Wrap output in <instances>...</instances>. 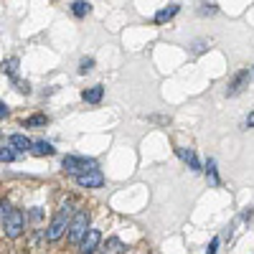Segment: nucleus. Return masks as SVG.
Instances as JSON below:
<instances>
[{
  "instance_id": "1",
  "label": "nucleus",
  "mask_w": 254,
  "mask_h": 254,
  "mask_svg": "<svg viewBox=\"0 0 254 254\" xmlns=\"http://www.w3.org/2000/svg\"><path fill=\"white\" fill-rule=\"evenodd\" d=\"M23 226H26L23 211L13 208L8 201H0V229L5 231V237L8 239H18L20 234H23Z\"/></svg>"
},
{
  "instance_id": "2",
  "label": "nucleus",
  "mask_w": 254,
  "mask_h": 254,
  "mask_svg": "<svg viewBox=\"0 0 254 254\" xmlns=\"http://www.w3.org/2000/svg\"><path fill=\"white\" fill-rule=\"evenodd\" d=\"M71 216H74L71 206H69V203H64V206L56 211V216L51 219V224L46 226V239H49V242H59V239H61V237L69 231Z\"/></svg>"
},
{
  "instance_id": "3",
  "label": "nucleus",
  "mask_w": 254,
  "mask_h": 254,
  "mask_svg": "<svg viewBox=\"0 0 254 254\" xmlns=\"http://www.w3.org/2000/svg\"><path fill=\"white\" fill-rule=\"evenodd\" d=\"M61 168L76 178V176H81V173L97 171V160H94V158H84V155H64Z\"/></svg>"
},
{
  "instance_id": "4",
  "label": "nucleus",
  "mask_w": 254,
  "mask_h": 254,
  "mask_svg": "<svg viewBox=\"0 0 254 254\" xmlns=\"http://www.w3.org/2000/svg\"><path fill=\"white\" fill-rule=\"evenodd\" d=\"M89 231V214L87 211H76V214L71 216V224H69V231H66V237H69V242H74V244H79L81 239H84V234Z\"/></svg>"
},
{
  "instance_id": "5",
  "label": "nucleus",
  "mask_w": 254,
  "mask_h": 254,
  "mask_svg": "<svg viewBox=\"0 0 254 254\" xmlns=\"http://www.w3.org/2000/svg\"><path fill=\"white\" fill-rule=\"evenodd\" d=\"M249 81H252V71H247V69L237 71V74H234V79L229 81L226 94H229V97H239V94H242V92L249 87Z\"/></svg>"
},
{
  "instance_id": "6",
  "label": "nucleus",
  "mask_w": 254,
  "mask_h": 254,
  "mask_svg": "<svg viewBox=\"0 0 254 254\" xmlns=\"http://www.w3.org/2000/svg\"><path fill=\"white\" fill-rule=\"evenodd\" d=\"M102 244V231L99 229H89L87 234H84V239L79 242V252L81 254H94Z\"/></svg>"
},
{
  "instance_id": "7",
  "label": "nucleus",
  "mask_w": 254,
  "mask_h": 254,
  "mask_svg": "<svg viewBox=\"0 0 254 254\" xmlns=\"http://www.w3.org/2000/svg\"><path fill=\"white\" fill-rule=\"evenodd\" d=\"M74 181H76L81 188H102V186H104V176H102L99 168H97V171H89V173L76 176Z\"/></svg>"
},
{
  "instance_id": "8",
  "label": "nucleus",
  "mask_w": 254,
  "mask_h": 254,
  "mask_svg": "<svg viewBox=\"0 0 254 254\" xmlns=\"http://www.w3.org/2000/svg\"><path fill=\"white\" fill-rule=\"evenodd\" d=\"M31 145H33V140H28L26 135H20V132H15V135L8 137V147H10L13 153H28Z\"/></svg>"
},
{
  "instance_id": "9",
  "label": "nucleus",
  "mask_w": 254,
  "mask_h": 254,
  "mask_svg": "<svg viewBox=\"0 0 254 254\" xmlns=\"http://www.w3.org/2000/svg\"><path fill=\"white\" fill-rule=\"evenodd\" d=\"M176 153H178V158L190 168V171H201V163H198V158H196V153L190 150V147H176Z\"/></svg>"
},
{
  "instance_id": "10",
  "label": "nucleus",
  "mask_w": 254,
  "mask_h": 254,
  "mask_svg": "<svg viewBox=\"0 0 254 254\" xmlns=\"http://www.w3.org/2000/svg\"><path fill=\"white\" fill-rule=\"evenodd\" d=\"M31 153H33V155H38V158H44V155H54V153H56V147H54L49 140H33Z\"/></svg>"
},
{
  "instance_id": "11",
  "label": "nucleus",
  "mask_w": 254,
  "mask_h": 254,
  "mask_svg": "<svg viewBox=\"0 0 254 254\" xmlns=\"http://www.w3.org/2000/svg\"><path fill=\"white\" fill-rule=\"evenodd\" d=\"M181 10V5L178 3H171V5H168V8H160L158 13H155V23L158 26H163V23H168V20H171L176 13Z\"/></svg>"
},
{
  "instance_id": "12",
  "label": "nucleus",
  "mask_w": 254,
  "mask_h": 254,
  "mask_svg": "<svg viewBox=\"0 0 254 254\" xmlns=\"http://www.w3.org/2000/svg\"><path fill=\"white\" fill-rule=\"evenodd\" d=\"M102 97H104V87H99V84H97V87H92V89H84L81 92V99L87 102V104H99Z\"/></svg>"
},
{
  "instance_id": "13",
  "label": "nucleus",
  "mask_w": 254,
  "mask_h": 254,
  "mask_svg": "<svg viewBox=\"0 0 254 254\" xmlns=\"http://www.w3.org/2000/svg\"><path fill=\"white\" fill-rule=\"evenodd\" d=\"M206 178L211 186H221V178H219V168H216V160L208 158L206 160Z\"/></svg>"
},
{
  "instance_id": "14",
  "label": "nucleus",
  "mask_w": 254,
  "mask_h": 254,
  "mask_svg": "<svg viewBox=\"0 0 254 254\" xmlns=\"http://www.w3.org/2000/svg\"><path fill=\"white\" fill-rule=\"evenodd\" d=\"M46 125H49V117H46V115H41V112H38V115H31V117L23 120V127H46Z\"/></svg>"
},
{
  "instance_id": "15",
  "label": "nucleus",
  "mask_w": 254,
  "mask_h": 254,
  "mask_svg": "<svg viewBox=\"0 0 254 254\" xmlns=\"http://www.w3.org/2000/svg\"><path fill=\"white\" fill-rule=\"evenodd\" d=\"M18 64H20V59H18V56H10V59H5V61H3V74H8V76H13V79H15Z\"/></svg>"
},
{
  "instance_id": "16",
  "label": "nucleus",
  "mask_w": 254,
  "mask_h": 254,
  "mask_svg": "<svg viewBox=\"0 0 254 254\" xmlns=\"http://www.w3.org/2000/svg\"><path fill=\"white\" fill-rule=\"evenodd\" d=\"M89 10H92V5H89V3H84V0H74V3H71V13H74L76 18H84Z\"/></svg>"
},
{
  "instance_id": "17",
  "label": "nucleus",
  "mask_w": 254,
  "mask_h": 254,
  "mask_svg": "<svg viewBox=\"0 0 254 254\" xmlns=\"http://www.w3.org/2000/svg\"><path fill=\"white\" fill-rule=\"evenodd\" d=\"M125 249V244H122V239H117V237H112V239H107V247H104V254H120Z\"/></svg>"
},
{
  "instance_id": "18",
  "label": "nucleus",
  "mask_w": 254,
  "mask_h": 254,
  "mask_svg": "<svg viewBox=\"0 0 254 254\" xmlns=\"http://www.w3.org/2000/svg\"><path fill=\"white\" fill-rule=\"evenodd\" d=\"M94 69V59L92 56H84L81 61H79V74H87V71H92Z\"/></svg>"
},
{
  "instance_id": "19",
  "label": "nucleus",
  "mask_w": 254,
  "mask_h": 254,
  "mask_svg": "<svg viewBox=\"0 0 254 254\" xmlns=\"http://www.w3.org/2000/svg\"><path fill=\"white\" fill-rule=\"evenodd\" d=\"M15 158H18V153H13L10 147H0V160L3 163H13Z\"/></svg>"
},
{
  "instance_id": "20",
  "label": "nucleus",
  "mask_w": 254,
  "mask_h": 254,
  "mask_svg": "<svg viewBox=\"0 0 254 254\" xmlns=\"http://www.w3.org/2000/svg\"><path fill=\"white\" fill-rule=\"evenodd\" d=\"M216 10H219V5H216V3H201V8H198V13H201V15H214Z\"/></svg>"
},
{
  "instance_id": "21",
  "label": "nucleus",
  "mask_w": 254,
  "mask_h": 254,
  "mask_svg": "<svg viewBox=\"0 0 254 254\" xmlns=\"http://www.w3.org/2000/svg\"><path fill=\"white\" fill-rule=\"evenodd\" d=\"M13 81H15V89H18V92H23V94L31 92V84H28V81H20V79H13Z\"/></svg>"
},
{
  "instance_id": "22",
  "label": "nucleus",
  "mask_w": 254,
  "mask_h": 254,
  "mask_svg": "<svg viewBox=\"0 0 254 254\" xmlns=\"http://www.w3.org/2000/svg\"><path fill=\"white\" fill-rule=\"evenodd\" d=\"M219 242H221L219 237H214V239H211V242H208V247H206V254H216V249H219Z\"/></svg>"
},
{
  "instance_id": "23",
  "label": "nucleus",
  "mask_w": 254,
  "mask_h": 254,
  "mask_svg": "<svg viewBox=\"0 0 254 254\" xmlns=\"http://www.w3.org/2000/svg\"><path fill=\"white\" fill-rule=\"evenodd\" d=\"M242 127H244V130H252V127H254V110L247 115V120L242 122Z\"/></svg>"
},
{
  "instance_id": "24",
  "label": "nucleus",
  "mask_w": 254,
  "mask_h": 254,
  "mask_svg": "<svg viewBox=\"0 0 254 254\" xmlns=\"http://www.w3.org/2000/svg\"><path fill=\"white\" fill-rule=\"evenodd\" d=\"M8 117V107H5V102L0 99V120H5Z\"/></svg>"
},
{
  "instance_id": "25",
  "label": "nucleus",
  "mask_w": 254,
  "mask_h": 254,
  "mask_svg": "<svg viewBox=\"0 0 254 254\" xmlns=\"http://www.w3.org/2000/svg\"><path fill=\"white\" fill-rule=\"evenodd\" d=\"M252 74H254V69H252Z\"/></svg>"
},
{
  "instance_id": "26",
  "label": "nucleus",
  "mask_w": 254,
  "mask_h": 254,
  "mask_svg": "<svg viewBox=\"0 0 254 254\" xmlns=\"http://www.w3.org/2000/svg\"><path fill=\"white\" fill-rule=\"evenodd\" d=\"M102 254H104V252H102Z\"/></svg>"
}]
</instances>
